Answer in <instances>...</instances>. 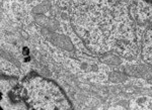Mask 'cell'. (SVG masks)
<instances>
[{
	"label": "cell",
	"mask_w": 152,
	"mask_h": 110,
	"mask_svg": "<svg viewBox=\"0 0 152 110\" xmlns=\"http://www.w3.org/2000/svg\"><path fill=\"white\" fill-rule=\"evenodd\" d=\"M50 8H51V3L49 1H45V2H43V3L39 4L38 6H36L35 8L33 9V12L37 14H43V13H45V12H47Z\"/></svg>",
	"instance_id": "cell-5"
},
{
	"label": "cell",
	"mask_w": 152,
	"mask_h": 110,
	"mask_svg": "<svg viewBox=\"0 0 152 110\" xmlns=\"http://www.w3.org/2000/svg\"><path fill=\"white\" fill-rule=\"evenodd\" d=\"M42 35L45 36L47 40H49L53 45L57 46L58 48H62L65 51H72L73 45L71 43V40L68 36L60 33H55L53 30L49 28H43L42 29Z\"/></svg>",
	"instance_id": "cell-1"
},
{
	"label": "cell",
	"mask_w": 152,
	"mask_h": 110,
	"mask_svg": "<svg viewBox=\"0 0 152 110\" xmlns=\"http://www.w3.org/2000/svg\"><path fill=\"white\" fill-rule=\"evenodd\" d=\"M126 74L136 77H141L144 79H150L152 77V69L145 65H138V66H126L124 68Z\"/></svg>",
	"instance_id": "cell-2"
},
{
	"label": "cell",
	"mask_w": 152,
	"mask_h": 110,
	"mask_svg": "<svg viewBox=\"0 0 152 110\" xmlns=\"http://www.w3.org/2000/svg\"><path fill=\"white\" fill-rule=\"evenodd\" d=\"M102 61L107 65L110 66H117L121 64V59L116 57L114 55H107L102 59Z\"/></svg>",
	"instance_id": "cell-4"
},
{
	"label": "cell",
	"mask_w": 152,
	"mask_h": 110,
	"mask_svg": "<svg viewBox=\"0 0 152 110\" xmlns=\"http://www.w3.org/2000/svg\"><path fill=\"white\" fill-rule=\"evenodd\" d=\"M144 1H146V2H148V3H151L152 4V0H144Z\"/></svg>",
	"instance_id": "cell-6"
},
{
	"label": "cell",
	"mask_w": 152,
	"mask_h": 110,
	"mask_svg": "<svg viewBox=\"0 0 152 110\" xmlns=\"http://www.w3.org/2000/svg\"><path fill=\"white\" fill-rule=\"evenodd\" d=\"M127 75H125L124 73L121 72H112L109 76L110 81L113 83H122L125 82L127 80Z\"/></svg>",
	"instance_id": "cell-3"
}]
</instances>
